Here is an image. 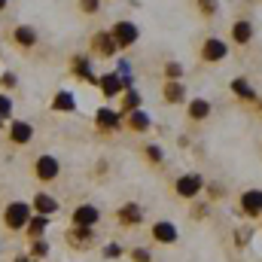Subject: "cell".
Listing matches in <instances>:
<instances>
[{"label": "cell", "mask_w": 262, "mask_h": 262, "mask_svg": "<svg viewBox=\"0 0 262 262\" xmlns=\"http://www.w3.org/2000/svg\"><path fill=\"white\" fill-rule=\"evenodd\" d=\"M31 216H34V213H31V204H28V201H9L6 210H3V223H6V229H12V232L28 229V220H31Z\"/></svg>", "instance_id": "cell-1"}, {"label": "cell", "mask_w": 262, "mask_h": 262, "mask_svg": "<svg viewBox=\"0 0 262 262\" xmlns=\"http://www.w3.org/2000/svg\"><path fill=\"white\" fill-rule=\"evenodd\" d=\"M198 55H201V61H207V64H220L223 58H229V43L220 40V37H204Z\"/></svg>", "instance_id": "cell-2"}, {"label": "cell", "mask_w": 262, "mask_h": 262, "mask_svg": "<svg viewBox=\"0 0 262 262\" xmlns=\"http://www.w3.org/2000/svg\"><path fill=\"white\" fill-rule=\"evenodd\" d=\"M34 174H37V180H40V183H55V180H58V174H61V165H58V159H55V156L43 152V156H37V162H34Z\"/></svg>", "instance_id": "cell-3"}, {"label": "cell", "mask_w": 262, "mask_h": 262, "mask_svg": "<svg viewBox=\"0 0 262 262\" xmlns=\"http://www.w3.org/2000/svg\"><path fill=\"white\" fill-rule=\"evenodd\" d=\"M110 34H113V40L119 43V49H128V46H134V43L140 40V28H137L134 21H128V18H119V21L110 28Z\"/></svg>", "instance_id": "cell-4"}, {"label": "cell", "mask_w": 262, "mask_h": 262, "mask_svg": "<svg viewBox=\"0 0 262 262\" xmlns=\"http://www.w3.org/2000/svg\"><path fill=\"white\" fill-rule=\"evenodd\" d=\"M92 52H95V55H101V58H116L119 43H116V40H113V34L104 28V31H95V34H92Z\"/></svg>", "instance_id": "cell-5"}, {"label": "cell", "mask_w": 262, "mask_h": 262, "mask_svg": "<svg viewBox=\"0 0 262 262\" xmlns=\"http://www.w3.org/2000/svg\"><path fill=\"white\" fill-rule=\"evenodd\" d=\"M253 37H256V28H253L250 18H238V21H232V28H229V40H232L235 46H250Z\"/></svg>", "instance_id": "cell-6"}, {"label": "cell", "mask_w": 262, "mask_h": 262, "mask_svg": "<svg viewBox=\"0 0 262 262\" xmlns=\"http://www.w3.org/2000/svg\"><path fill=\"white\" fill-rule=\"evenodd\" d=\"M201 189H204V177H201V174H183V177H177V183H174V192L180 198H195Z\"/></svg>", "instance_id": "cell-7"}, {"label": "cell", "mask_w": 262, "mask_h": 262, "mask_svg": "<svg viewBox=\"0 0 262 262\" xmlns=\"http://www.w3.org/2000/svg\"><path fill=\"white\" fill-rule=\"evenodd\" d=\"M70 70H73L76 79H82V82H89V85H98V73L92 70V58H89V55H73V58H70Z\"/></svg>", "instance_id": "cell-8"}, {"label": "cell", "mask_w": 262, "mask_h": 262, "mask_svg": "<svg viewBox=\"0 0 262 262\" xmlns=\"http://www.w3.org/2000/svg\"><path fill=\"white\" fill-rule=\"evenodd\" d=\"M95 125L101 131H119L122 128V113L113 110V107H98L95 113Z\"/></svg>", "instance_id": "cell-9"}, {"label": "cell", "mask_w": 262, "mask_h": 262, "mask_svg": "<svg viewBox=\"0 0 262 262\" xmlns=\"http://www.w3.org/2000/svg\"><path fill=\"white\" fill-rule=\"evenodd\" d=\"M98 220H101V210L95 204H79L73 210V226L76 229H92V226H98Z\"/></svg>", "instance_id": "cell-10"}, {"label": "cell", "mask_w": 262, "mask_h": 262, "mask_svg": "<svg viewBox=\"0 0 262 262\" xmlns=\"http://www.w3.org/2000/svg\"><path fill=\"white\" fill-rule=\"evenodd\" d=\"M98 89H101V95L110 101V98H119L125 89H122V79H119V73L116 70H110V73H104V76H98Z\"/></svg>", "instance_id": "cell-11"}, {"label": "cell", "mask_w": 262, "mask_h": 262, "mask_svg": "<svg viewBox=\"0 0 262 262\" xmlns=\"http://www.w3.org/2000/svg\"><path fill=\"white\" fill-rule=\"evenodd\" d=\"M162 98H165V104L180 107V104L186 101V85H183L180 79H165V85H162Z\"/></svg>", "instance_id": "cell-12"}, {"label": "cell", "mask_w": 262, "mask_h": 262, "mask_svg": "<svg viewBox=\"0 0 262 262\" xmlns=\"http://www.w3.org/2000/svg\"><path fill=\"white\" fill-rule=\"evenodd\" d=\"M9 140L18 143V146H21V143H31V140H34V125L25 122V119H12V122H9Z\"/></svg>", "instance_id": "cell-13"}, {"label": "cell", "mask_w": 262, "mask_h": 262, "mask_svg": "<svg viewBox=\"0 0 262 262\" xmlns=\"http://www.w3.org/2000/svg\"><path fill=\"white\" fill-rule=\"evenodd\" d=\"M37 28H31V25H15L12 28V43L15 46H21V49H31V46H37Z\"/></svg>", "instance_id": "cell-14"}, {"label": "cell", "mask_w": 262, "mask_h": 262, "mask_svg": "<svg viewBox=\"0 0 262 262\" xmlns=\"http://www.w3.org/2000/svg\"><path fill=\"white\" fill-rule=\"evenodd\" d=\"M152 238H156L159 244H174V241L180 238V229H177L174 223H168V220H159V223L152 226Z\"/></svg>", "instance_id": "cell-15"}, {"label": "cell", "mask_w": 262, "mask_h": 262, "mask_svg": "<svg viewBox=\"0 0 262 262\" xmlns=\"http://www.w3.org/2000/svg\"><path fill=\"white\" fill-rule=\"evenodd\" d=\"M125 128L131 131V134H146L149 131V125H152V119L143 113V110H131V113H125Z\"/></svg>", "instance_id": "cell-16"}, {"label": "cell", "mask_w": 262, "mask_h": 262, "mask_svg": "<svg viewBox=\"0 0 262 262\" xmlns=\"http://www.w3.org/2000/svg\"><path fill=\"white\" fill-rule=\"evenodd\" d=\"M31 204H34V213H40V216H52V213H58V207H61L58 198H52L49 192H37Z\"/></svg>", "instance_id": "cell-17"}, {"label": "cell", "mask_w": 262, "mask_h": 262, "mask_svg": "<svg viewBox=\"0 0 262 262\" xmlns=\"http://www.w3.org/2000/svg\"><path fill=\"white\" fill-rule=\"evenodd\" d=\"M241 210L247 216H262V189H247L241 195Z\"/></svg>", "instance_id": "cell-18"}, {"label": "cell", "mask_w": 262, "mask_h": 262, "mask_svg": "<svg viewBox=\"0 0 262 262\" xmlns=\"http://www.w3.org/2000/svg\"><path fill=\"white\" fill-rule=\"evenodd\" d=\"M229 85H232V92H235L241 101H250V104H253V101H259V95H256V89H253V82H250V79H244V76H235Z\"/></svg>", "instance_id": "cell-19"}, {"label": "cell", "mask_w": 262, "mask_h": 262, "mask_svg": "<svg viewBox=\"0 0 262 262\" xmlns=\"http://www.w3.org/2000/svg\"><path fill=\"white\" fill-rule=\"evenodd\" d=\"M52 110H55V113H73V110H76V95L67 92V89L55 92V95H52Z\"/></svg>", "instance_id": "cell-20"}, {"label": "cell", "mask_w": 262, "mask_h": 262, "mask_svg": "<svg viewBox=\"0 0 262 262\" xmlns=\"http://www.w3.org/2000/svg\"><path fill=\"white\" fill-rule=\"evenodd\" d=\"M140 220H143V207H140L137 201H128V204L119 207V223H122V226H137Z\"/></svg>", "instance_id": "cell-21"}, {"label": "cell", "mask_w": 262, "mask_h": 262, "mask_svg": "<svg viewBox=\"0 0 262 262\" xmlns=\"http://www.w3.org/2000/svg\"><path fill=\"white\" fill-rule=\"evenodd\" d=\"M186 113H189V119H195V122L207 119V116H210V101H207V98H192V101L186 104Z\"/></svg>", "instance_id": "cell-22"}, {"label": "cell", "mask_w": 262, "mask_h": 262, "mask_svg": "<svg viewBox=\"0 0 262 262\" xmlns=\"http://www.w3.org/2000/svg\"><path fill=\"white\" fill-rule=\"evenodd\" d=\"M46 229H49V216H40V213H34V216L28 220V235H31V241L43 238V235H46Z\"/></svg>", "instance_id": "cell-23"}, {"label": "cell", "mask_w": 262, "mask_h": 262, "mask_svg": "<svg viewBox=\"0 0 262 262\" xmlns=\"http://www.w3.org/2000/svg\"><path fill=\"white\" fill-rule=\"evenodd\" d=\"M140 104H143V98H140L137 89H125L122 92V116L131 113V110H140Z\"/></svg>", "instance_id": "cell-24"}, {"label": "cell", "mask_w": 262, "mask_h": 262, "mask_svg": "<svg viewBox=\"0 0 262 262\" xmlns=\"http://www.w3.org/2000/svg\"><path fill=\"white\" fill-rule=\"evenodd\" d=\"M195 6L204 18H213V15L220 12V0H195Z\"/></svg>", "instance_id": "cell-25"}, {"label": "cell", "mask_w": 262, "mask_h": 262, "mask_svg": "<svg viewBox=\"0 0 262 262\" xmlns=\"http://www.w3.org/2000/svg\"><path fill=\"white\" fill-rule=\"evenodd\" d=\"M89 241H92V229H76V226H73V232H70V244L79 247V244H89Z\"/></svg>", "instance_id": "cell-26"}, {"label": "cell", "mask_w": 262, "mask_h": 262, "mask_svg": "<svg viewBox=\"0 0 262 262\" xmlns=\"http://www.w3.org/2000/svg\"><path fill=\"white\" fill-rule=\"evenodd\" d=\"M143 152H146V159H149V162H156V165H162V162H165V149H162L159 143H149Z\"/></svg>", "instance_id": "cell-27"}, {"label": "cell", "mask_w": 262, "mask_h": 262, "mask_svg": "<svg viewBox=\"0 0 262 262\" xmlns=\"http://www.w3.org/2000/svg\"><path fill=\"white\" fill-rule=\"evenodd\" d=\"M31 253H34V259H43V256H49V241H43V238L31 241Z\"/></svg>", "instance_id": "cell-28"}, {"label": "cell", "mask_w": 262, "mask_h": 262, "mask_svg": "<svg viewBox=\"0 0 262 262\" xmlns=\"http://www.w3.org/2000/svg\"><path fill=\"white\" fill-rule=\"evenodd\" d=\"M165 79H183V64L180 61H168L165 64Z\"/></svg>", "instance_id": "cell-29"}, {"label": "cell", "mask_w": 262, "mask_h": 262, "mask_svg": "<svg viewBox=\"0 0 262 262\" xmlns=\"http://www.w3.org/2000/svg\"><path fill=\"white\" fill-rule=\"evenodd\" d=\"M76 3H79V9L85 15H98L101 12V0H76Z\"/></svg>", "instance_id": "cell-30"}, {"label": "cell", "mask_w": 262, "mask_h": 262, "mask_svg": "<svg viewBox=\"0 0 262 262\" xmlns=\"http://www.w3.org/2000/svg\"><path fill=\"white\" fill-rule=\"evenodd\" d=\"M12 107H15L12 98H9V95H0V119H3V122L12 116Z\"/></svg>", "instance_id": "cell-31"}, {"label": "cell", "mask_w": 262, "mask_h": 262, "mask_svg": "<svg viewBox=\"0 0 262 262\" xmlns=\"http://www.w3.org/2000/svg\"><path fill=\"white\" fill-rule=\"evenodd\" d=\"M15 85H18V76L12 70H3L0 73V89H15Z\"/></svg>", "instance_id": "cell-32"}, {"label": "cell", "mask_w": 262, "mask_h": 262, "mask_svg": "<svg viewBox=\"0 0 262 262\" xmlns=\"http://www.w3.org/2000/svg\"><path fill=\"white\" fill-rule=\"evenodd\" d=\"M131 259L134 262H152V253H149L146 247H134V250H131Z\"/></svg>", "instance_id": "cell-33"}, {"label": "cell", "mask_w": 262, "mask_h": 262, "mask_svg": "<svg viewBox=\"0 0 262 262\" xmlns=\"http://www.w3.org/2000/svg\"><path fill=\"white\" fill-rule=\"evenodd\" d=\"M122 256V247L119 244H107L104 247V259H119Z\"/></svg>", "instance_id": "cell-34"}, {"label": "cell", "mask_w": 262, "mask_h": 262, "mask_svg": "<svg viewBox=\"0 0 262 262\" xmlns=\"http://www.w3.org/2000/svg\"><path fill=\"white\" fill-rule=\"evenodd\" d=\"M12 262H37V259H34V256H15Z\"/></svg>", "instance_id": "cell-35"}, {"label": "cell", "mask_w": 262, "mask_h": 262, "mask_svg": "<svg viewBox=\"0 0 262 262\" xmlns=\"http://www.w3.org/2000/svg\"><path fill=\"white\" fill-rule=\"evenodd\" d=\"M6 6H9V0H0V12H3V9H6Z\"/></svg>", "instance_id": "cell-36"}, {"label": "cell", "mask_w": 262, "mask_h": 262, "mask_svg": "<svg viewBox=\"0 0 262 262\" xmlns=\"http://www.w3.org/2000/svg\"><path fill=\"white\" fill-rule=\"evenodd\" d=\"M0 128H3V119H0Z\"/></svg>", "instance_id": "cell-37"}, {"label": "cell", "mask_w": 262, "mask_h": 262, "mask_svg": "<svg viewBox=\"0 0 262 262\" xmlns=\"http://www.w3.org/2000/svg\"><path fill=\"white\" fill-rule=\"evenodd\" d=\"M259 107H262V101H259Z\"/></svg>", "instance_id": "cell-38"}]
</instances>
